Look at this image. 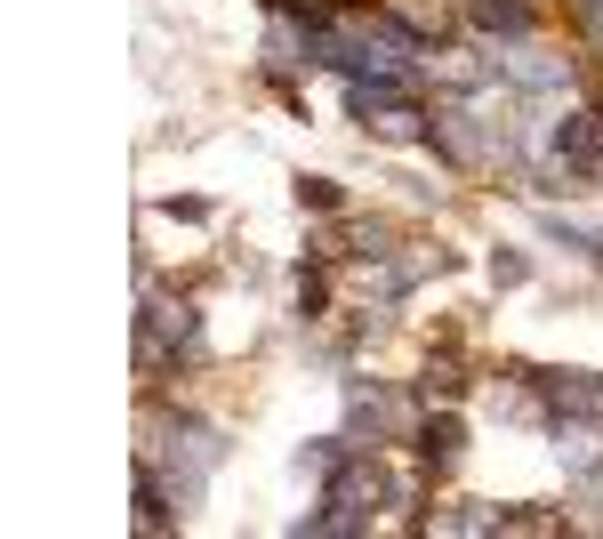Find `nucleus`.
<instances>
[]
</instances>
